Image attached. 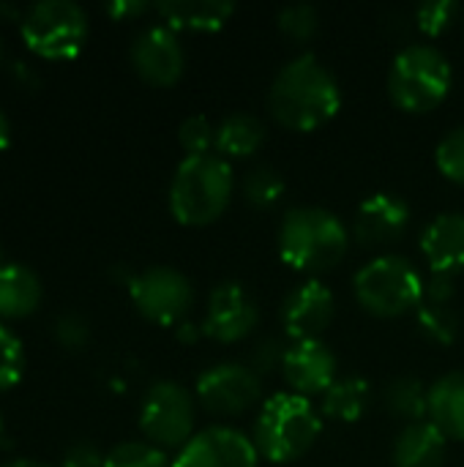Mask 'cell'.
<instances>
[{"instance_id":"6da1fadb","label":"cell","mask_w":464,"mask_h":467,"mask_svg":"<svg viewBox=\"0 0 464 467\" xmlns=\"http://www.w3.org/2000/svg\"><path fill=\"white\" fill-rule=\"evenodd\" d=\"M268 109L290 131H314L342 109V88L334 71L312 52L287 60L271 88Z\"/></svg>"},{"instance_id":"7a4b0ae2","label":"cell","mask_w":464,"mask_h":467,"mask_svg":"<svg viewBox=\"0 0 464 467\" xmlns=\"http://www.w3.org/2000/svg\"><path fill=\"white\" fill-rule=\"evenodd\" d=\"M279 257L301 274H325L336 268L350 249V230L345 222L320 205H295L279 224Z\"/></svg>"},{"instance_id":"3957f363","label":"cell","mask_w":464,"mask_h":467,"mask_svg":"<svg viewBox=\"0 0 464 467\" xmlns=\"http://www.w3.org/2000/svg\"><path fill=\"white\" fill-rule=\"evenodd\" d=\"M235 194V172L216 150L183 156L170 183V211L186 227H205L222 219Z\"/></svg>"},{"instance_id":"277c9868","label":"cell","mask_w":464,"mask_h":467,"mask_svg":"<svg viewBox=\"0 0 464 467\" xmlns=\"http://www.w3.org/2000/svg\"><path fill=\"white\" fill-rule=\"evenodd\" d=\"M323 435V413L312 405V400L298 394H273L263 402L252 441L257 454L273 465H287L301 460Z\"/></svg>"},{"instance_id":"5b68a950","label":"cell","mask_w":464,"mask_h":467,"mask_svg":"<svg viewBox=\"0 0 464 467\" xmlns=\"http://www.w3.org/2000/svg\"><path fill=\"white\" fill-rule=\"evenodd\" d=\"M454 85L449 57L432 44H407L397 52L388 71V96L405 112L438 109Z\"/></svg>"},{"instance_id":"8992f818","label":"cell","mask_w":464,"mask_h":467,"mask_svg":"<svg viewBox=\"0 0 464 467\" xmlns=\"http://www.w3.org/2000/svg\"><path fill=\"white\" fill-rule=\"evenodd\" d=\"M353 293L364 312L388 320L416 312L424 304V279L407 257L380 254L358 268Z\"/></svg>"},{"instance_id":"52a82bcc","label":"cell","mask_w":464,"mask_h":467,"mask_svg":"<svg viewBox=\"0 0 464 467\" xmlns=\"http://www.w3.org/2000/svg\"><path fill=\"white\" fill-rule=\"evenodd\" d=\"M25 44L49 60L79 55L88 38V14L71 0H41L22 14Z\"/></svg>"},{"instance_id":"ba28073f","label":"cell","mask_w":464,"mask_h":467,"mask_svg":"<svg viewBox=\"0 0 464 467\" xmlns=\"http://www.w3.org/2000/svg\"><path fill=\"white\" fill-rule=\"evenodd\" d=\"M197 397L180 383L159 380L148 389L139 405V430L159 449H183L197 432Z\"/></svg>"},{"instance_id":"9c48e42d","label":"cell","mask_w":464,"mask_h":467,"mask_svg":"<svg viewBox=\"0 0 464 467\" xmlns=\"http://www.w3.org/2000/svg\"><path fill=\"white\" fill-rule=\"evenodd\" d=\"M129 293H131L137 312L145 320L156 326H167V328L170 326L178 328L194 306L191 282L170 265H156L142 274H134Z\"/></svg>"},{"instance_id":"30bf717a","label":"cell","mask_w":464,"mask_h":467,"mask_svg":"<svg viewBox=\"0 0 464 467\" xmlns=\"http://www.w3.org/2000/svg\"><path fill=\"white\" fill-rule=\"evenodd\" d=\"M194 397L205 413L235 419L263 400V378L246 364H213L197 378Z\"/></svg>"},{"instance_id":"8fae6325","label":"cell","mask_w":464,"mask_h":467,"mask_svg":"<svg viewBox=\"0 0 464 467\" xmlns=\"http://www.w3.org/2000/svg\"><path fill=\"white\" fill-rule=\"evenodd\" d=\"M260 323V306L241 282H219L205 304L202 334L222 345L246 339Z\"/></svg>"},{"instance_id":"7c38bea8","label":"cell","mask_w":464,"mask_h":467,"mask_svg":"<svg viewBox=\"0 0 464 467\" xmlns=\"http://www.w3.org/2000/svg\"><path fill=\"white\" fill-rule=\"evenodd\" d=\"M260 454L249 435L235 427L200 430L172 460V467H257Z\"/></svg>"},{"instance_id":"4fadbf2b","label":"cell","mask_w":464,"mask_h":467,"mask_svg":"<svg viewBox=\"0 0 464 467\" xmlns=\"http://www.w3.org/2000/svg\"><path fill=\"white\" fill-rule=\"evenodd\" d=\"M131 66L153 88H170L183 77L186 52L178 33L167 25H150L131 41Z\"/></svg>"},{"instance_id":"5bb4252c","label":"cell","mask_w":464,"mask_h":467,"mask_svg":"<svg viewBox=\"0 0 464 467\" xmlns=\"http://www.w3.org/2000/svg\"><path fill=\"white\" fill-rule=\"evenodd\" d=\"M336 298L320 279H306L293 287L282 304V328L293 342L320 339L334 323Z\"/></svg>"},{"instance_id":"9a60e30c","label":"cell","mask_w":464,"mask_h":467,"mask_svg":"<svg viewBox=\"0 0 464 467\" xmlns=\"http://www.w3.org/2000/svg\"><path fill=\"white\" fill-rule=\"evenodd\" d=\"M407 230H410V205L391 192L369 194L358 205L353 219V238L364 249H388L397 241H402Z\"/></svg>"},{"instance_id":"2e32d148","label":"cell","mask_w":464,"mask_h":467,"mask_svg":"<svg viewBox=\"0 0 464 467\" xmlns=\"http://www.w3.org/2000/svg\"><path fill=\"white\" fill-rule=\"evenodd\" d=\"M339 361L323 339L293 342L282 361V375L293 394L298 397H323L339 378Z\"/></svg>"},{"instance_id":"e0dca14e","label":"cell","mask_w":464,"mask_h":467,"mask_svg":"<svg viewBox=\"0 0 464 467\" xmlns=\"http://www.w3.org/2000/svg\"><path fill=\"white\" fill-rule=\"evenodd\" d=\"M421 254L432 274H454L464 268V213L451 211L435 216L421 233Z\"/></svg>"},{"instance_id":"ac0fdd59","label":"cell","mask_w":464,"mask_h":467,"mask_svg":"<svg viewBox=\"0 0 464 467\" xmlns=\"http://www.w3.org/2000/svg\"><path fill=\"white\" fill-rule=\"evenodd\" d=\"M153 11L175 33L178 30L213 33L230 22V16L235 14V3L232 0H161L153 5Z\"/></svg>"},{"instance_id":"d6986e66","label":"cell","mask_w":464,"mask_h":467,"mask_svg":"<svg viewBox=\"0 0 464 467\" xmlns=\"http://www.w3.org/2000/svg\"><path fill=\"white\" fill-rule=\"evenodd\" d=\"M449 451V438L432 424L418 421L407 424L391 451L394 467H443Z\"/></svg>"},{"instance_id":"ffe728a7","label":"cell","mask_w":464,"mask_h":467,"mask_svg":"<svg viewBox=\"0 0 464 467\" xmlns=\"http://www.w3.org/2000/svg\"><path fill=\"white\" fill-rule=\"evenodd\" d=\"M429 421L449 438L464 443V372H449L429 386Z\"/></svg>"},{"instance_id":"44dd1931","label":"cell","mask_w":464,"mask_h":467,"mask_svg":"<svg viewBox=\"0 0 464 467\" xmlns=\"http://www.w3.org/2000/svg\"><path fill=\"white\" fill-rule=\"evenodd\" d=\"M265 123L252 112H232L216 126V145L213 150L222 159H246L254 156L265 145Z\"/></svg>"},{"instance_id":"7402d4cb","label":"cell","mask_w":464,"mask_h":467,"mask_svg":"<svg viewBox=\"0 0 464 467\" xmlns=\"http://www.w3.org/2000/svg\"><path fill=\"white\" fill-rule=\"evenodd\" d=\"M372 405V386L358 378H339L323 397H320V413L331 421H342V424H356L366 416Z\"/></svg>"},{"instance_id":"603a6c76","label":"cell","mask_w":464,"mask_h":467,"mask_svg":"<svg viewBox=\"0 0 464 467\" xmlns=\"http://www.w3.org/2000/svg\"><path fill=\"white\" fill-rule=\"evenodd\" d=\"M38 301L41 282L30 268L11 263L0 271V317H27L36 312Z\"/></svg>"},{"instance_id":"cb8c5ba5","label":"cell","mask_w":464,"mask_h":467,"mask_svg":"<svg viewBox=\"0 0 464 467\" xmlns=\"http://www.w3.org/2000/svg\"><path fill=\"white\" fill-rule=\"evenodd\" d=\"M386 408L394 419L405 424H418L429 421V389L418 378H397L388 383L386 394Z\"/></svg>"},{"instance_id":"d4e9b609","label":"cell","mask_w":464,"mask_h":467,"mask_svg":"<svg viewBox=\"0 0 464 467\" xmlns=\"http://www.w3.org/2000/svg\"><path fill=\"white\" fill-rule=\"evenodd\" d=\"M241 189H243V197H246L249 205H254V208H273L284 197L287 183H284L282 172L273 170L271 164H257V167H252L243 175Z\"/></svg>"},{"instance_id":"484cf974","label":"cell","mask_w":464,"mask_h":467,"mask_svg":"<svg viewBox=\"0 0 464 467\" xmlns=\"http://www.w3.org/2000/svg\"><path fill=\"white\" fill-rule=\"evenodd\" d=\"M418 328L427 339L438 345H454L459 334V315L454 306H435V304H421L416 309Z\"/></svg>"},{"instance_id":"4316f807","label":"cell","mask_w":464,"mask_h":467,"mask_svg":"<svg viewBox=\"0 0 464 467\" xmlns=\"http://www.w3.org/2000/svg\"><path fill=\"white\" fill-rule=\"evenodd\" d=\"M104 467H172V462L167 460L164 449L145 441H129L104 457Z\"/></svg>"},{"instance_id":"83f0119b","label":"cell","mask_w":464,"mask_h":467,"mask_svg":"<svg viewBox=\"0 0 464 467\" xmlns=\"http://www.w3.org/2000/svg\"><path fill=\"white\" fill-rule=\"evenodd\" d=\"M276 25H279V30L287 38L309 41L317 33V27H320V14H317V8L312 3H293V5L279 8Z\"/></svg>"},{"instance_id":"f1b7e54d","label":"cell","mask_w":464,"mask_h":467,"mask_svg":"<svg viewBox=\"0 0 464 467\" xmlns=\"http://www.w3.org/2000/svg\"><path fill=\"white\" fill-rule=\"evenodd\" d=\"M459 16H464V14L457 0H429V3H421L416 8V25L432 38L451 30Z\"/></svg>"},{"instance_id":"f546056e","label":"cell","mask_w":464,"mask_h":467,"mask_svg":"<svg viewBox=\"0 0 464 467\" xmlns=\"http://www.w3.org/2000/svg\"><path fill=\"white\" fill-rule=\"evenodd\" d=\"M435 164L438 170L451 181L464 186V126L451 129L435 150Z\"/></svg>"},{"instance_id":"4dcf8cb0","label":"cell","mask_w":464,"mask_h":467,"mask_svg":"<svg viewBox=\"0 0 464 467\" xmlns=\"http://www.w3.org/2000/svg\"><path fill=\"white\" fill-rule=\"evenodd\" d=\"M178 142L186 150V156H202L213 153L216 145V126H211L208 118L202 115H189L180 129H178Z\"/></svg>"},{"instance_id":"1f68e13d","label":"cell","mask_w":464,"mask_h":467,"mask_svg":"<svg viewBox=\"0 0 464 467\" xmlns=\"http://www.w3.org/2000/svg\"><path fill=\"white\" fill-rule=\"evenodd\" d=\"M22 367H25L22 342L0 323V391H5V389L19 383Z\"/></svg>"},{"instance_id":"d6a6232c","label":"cell","mask_w":464,"mask_h":467,"mask_svg":"<svg viewBox=\"0 0 464 467\" xmlns=\"http://www.w3.org/2000/svg\"><path fill=\"white\" fill-rule=\"evenodd\" d=\"M55 339L68 350H82L90 339V326L82 315L66 312L55 320Z\"/></svg>"},{"instance_id":"836d02e7","label":"cell","mask_w":464,"mask_h":467,"mask_svg":"<svg viewBox=\"0 0 464 467\" xmlns=\"http://www.w3.org/2000/svg\"><path fill=\"white\" fill-rule=\"evenodd\" d=\"M284 353H287V348H284L279 339L268 337V339H263V342L254 348V353H252V364H249V367L263 378V375H268V372H273V369H282Z\"/></svg>"},{"instance_id":"e575fe53","label":"cell","mask_w":464,"mask_h":467,"mask_svg":"<svg viewBox=\"0 0 464 467\" xmlns=\"http://www.w3.org/2000/svg\"><path fill=\"white\" fill-rule=\"evenodd\" d=\"M454 296H457V279H454V274H432L429 282H424V304L451 306Z\"/></svg>"},{"instance_id":"d590c367","label":"cell","mask_w":464,"mask_h":467,"mask_svg":"<svg viewBox=\"0 0 464 467\" xmlns=\"http://www.w3.org/2000/svg\"><path fill=\"white\" fill-rule=\"evenodd\" d=\"M60 467H104V457L93 443H74L63 454V465Z\"/></svg>"},{"instance_id":"8d00e7d4","label":"cell","mask_w":464,"mask_h":467,"mask_svg":"<svg viewBox=\"0 0 464 467\" xmlns=\"http://www.w3.org/2000/svg\"><path fill=\"white\" fill-rule=\"evenodd\" d=\"M153 5L145 3V0H112L104 5V11L112 16V19H137L142 16L145 11H150Z\"/></svg>"},{"instance_id":"74e56055","label":"cell","mask_w":464,"mask_h":467,"mask_svg":"<svg viewBox=\"0 0 464 467\" xmlns=\"http://www.w3.org/2000/svg\"><path fill=\"white\" fill-rule=\"evenodd\" d=\"M175 337H178L180 342L191 345V342H197V339H200V337H205V334H202V326H194V323L183 320V323L175 328Z\"/></svg>"},{"instance_id":"f35d334b","label":"cell","mask_w":464,"mask_h":467,"mask_svg":"<svg viewBox=\"0 0 464 467\" xmlns=\"http://www.w3.org/2000/svg\"><path fill=\"white\" fill-rule=\"evenodd\" d=\"M8 140H11V126H8V118H5V112L0 109V150L8 145Z\"/></svg>"},{"instance_id":"ab89813d","label":"cell","mask_w":464,"mask_h":467,"mask_svg":"<svg viewBox=\"0 0 464 467\" xmlns=\"http://www.w3.org/2000/svg\"><path fill=\"white\" fill-rule=\"evenodd\" d=\"M3 467H52V465L38 462V460H14V462H5Z\"/></svg>"},{"instance_id":"60d3db41","label":"cell","mask_w":464,"mask_h":467,"mask_svg":"<svg viewBox=\"0 0 464 467\" xmlns=\"http://www.w3.org/2000/svg\"><path fill=\"white\" fill-rule=\"evenodd\" d=\"M8 265H11V260H8V257H5V252L0 249V271H3V268H8Z\"/></svg>"},{"instance_id":"b9f144b4","label":"cell","mask_w":464,"mask_h":467,"mask_svg":"<svg viewBox=\"0 0 464 467\" xmlns=\"http://www.w3.org/2000/svg\"><path fill=\"white\" fill-rule=\"evenodd\" d=\"M0 438H3V424H0Z\"/></svg>"},{"instance_id":"7bdbcfd3","label":"cell","mask_w":464,"mask_h":467,"mask_svg":"<svg viewBox=\"0 0 464 467\" xmlns=\"http://www.w3.org/2000/svg\"><path fill=\"white\" fill-rule=\"evenodd\" d=\"M0 52H3V44H0Z\"/></svg>"},{"instance_id":"ee69618b","label":"cell","mask_w":464,"mask_h":467,"mask_svg":"<svg viewBox=\"0 0 464 467\" xmlns=\"http://www.w3.org/2000/svg\"><path fill=\"white\" fill-rule=\"evenodd\" d=\"M462 25H464V16H462Z\"/></svg>"}]
</instances>
